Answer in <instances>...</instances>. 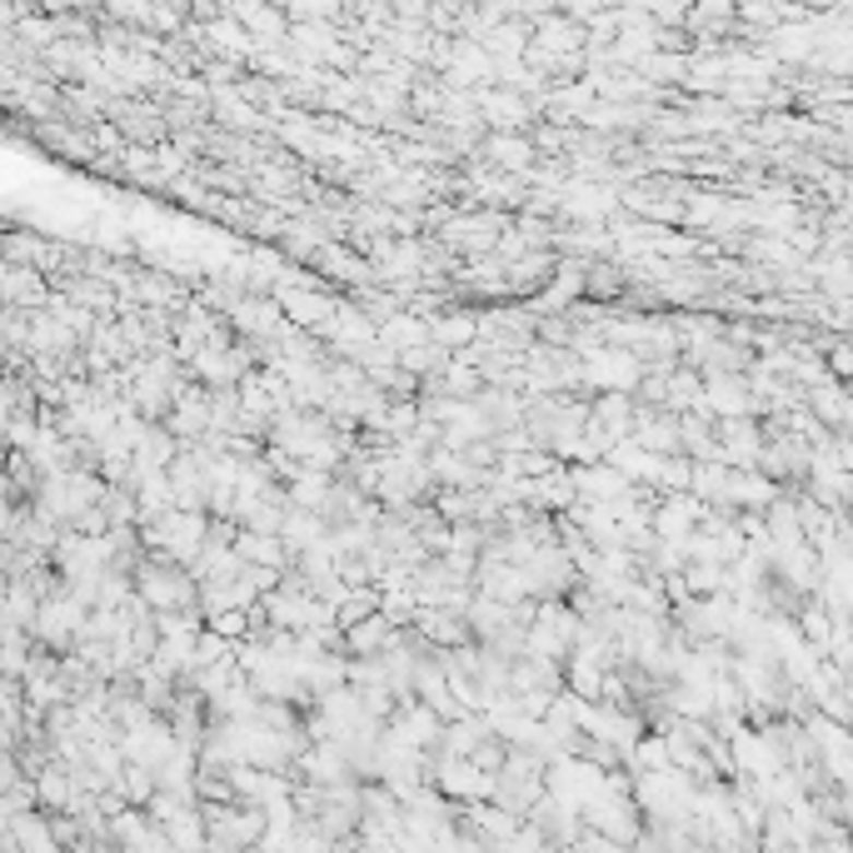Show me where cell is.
<instances>
[{
    "label": "cell",
    "instance_id": "1",
    "mask_svg": "<svg viewBox=\"0 0 853 853\" xmlns=\"http://www.w3.org/2000/svg\"><path fill=\"white\" fill-rule=\"evenodd\" d=\"M699 384H703L699 400L714 404V415H724V419L754 415V390L744 375H699Z\"/></svg>",
    "mask_w": 853,
    "mask_h": 853
},
{
    "label": "cell",
    "instance_id": "2",
    "mask_svg": "<svg viewBox=\"0 0 853 853\" xmlns=\"http://www.w3.org/2000/svg\"><path fill=\"white\" fill-rule=\"evenodd\" d=\"M394 629L384 614H369V619H359L355 629H345V659L350 664H359V659H380L384 649H390Z\"/></svg>",
    "mask_w": 853,
    "mask_h": 853
},
{
    "label": "cell",
    "instance_id": "3",
    "mask_svg": "<svg viewBox=\"0 0 853 853\" xmlns=\"http://www.w3.org/2000/svg\"><path fill=\"white\" fill-rule=\"evenodd\" d=\"M485 155H495V165H509V170H519L524 161H534V145L524 135H495L485 145Z\"/></svg>",
    "mask_w": 853,
    "mask_h": 853
},
{
    "label": "cell",
    "instance_id": "4",
    "mask_svg": "<svg viewBox=\"0 0 853 853\" xmlns=\"http://www.w3.org/2000/svg\"><path fill=\"white\" fill-rule=\"evenodd\" d=\"M584 295H594V300H609V295H624V275L614 265H584Z\"/></svg>",
    "mask_w": 853,
    "mask_h": 853
},
{
    "label": "cell",
    "instance_id": "5",
    "mask_svg": "<svg viewBox=\"0 0 853 853\" xmlns=\"http://www.w3.org/2000/svg\"><path fill=\"white\" fill-rule=\"evenodd\" d=\"M429 335L439 340V345H460V340H474V320L470 315H450V320H435V330H429Z\"/></svg>",
    "mask_w": 853,
    "mask_h": 853
}]
</instances>
